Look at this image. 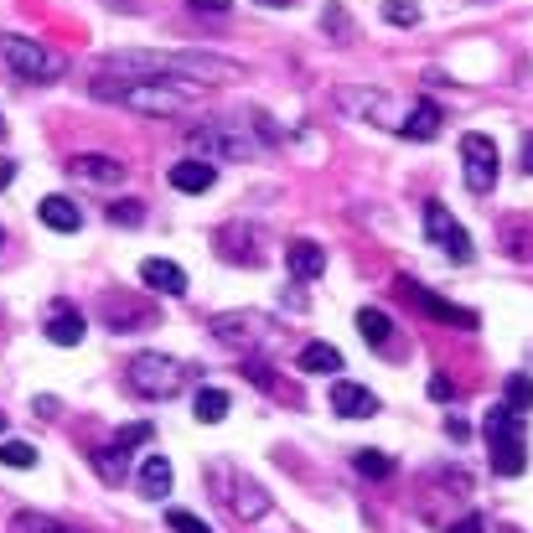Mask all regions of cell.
Listing matches in <instances>:
<instances>
[{"mask_svg": "<svg viewBox=\"0 0 533 533\" xmlns=\"http://www.w3.org/2000/svg\"><path fill=\"white\" fill-rule=\"evenodd\" d=\"M461 171H466V192L471 197H487L497 187V145L492 135H461Z\"/></svg>", "mask_w": 533, "mask_h": 533, "instance_id": "cell-7", "label": "cell"}, {"mask_svg": "<svg viewBox=\"0 0 533 533\" xmlns=\"http://www.w3.org/2000/svg\"><path fill=\"white\" fill-rule=\"evenodd\" d=\"M140 280L151 285L156 295H187V270L176 259H145L140 264Z\"/></svg>", "mask_w": 533, "mask_h": 533, "instance_id": "cell-16", "label": "cell"}, {"mask_svg": "<svg viewBox=\"0 0 533 533\" xmlns=\"http://www.w3.org/2000/svg\"><path fill=\"white\" fill-rule=\"evenodd\" d=\"M425 233H430V244H440L456 264H466L471 254H477V249H471V233L446 213V202H425Z\"/></svg>", "mask_w": 533, "mask_h": 533, "instance_id": "cell-8", "label": "cell"}, {"mask_svg": "<svg viewBox=\"0 0 533 533\" xmlns=\"http://www.w3.org/2000/svg\"><path fill=\"white\" fill-rule=\"evenodd\" d=\"M0 135H6V114H0Z\"/></svg>", "mask_w": 533, "mask_h": 533, "instance_id": "cell-41", "label": "cell"}, {"mask_svg": "<svg viewBox=\"0 0 533 533\" xmlns=\"http://www.w3.org/2000/svg\"><path fill=\"white\" fill-rule=\"evenodd\" d=\"M187 145H192L202 161H249L259 151V140L249 135L244 120H202V125H187Z\"/></svg>", "mask_w": 533, "mask_h": 533, "instance_id": "cell-3", "label": "cell"}, {"mask_svg": "<svg viewBox=\"0 0 533 533\" xmlns=\"http://www.w3.org/2000/svg\"><path fill=\"white\" fill-rule=\"evenodd\" d=\"M88 94L104 104H125L135 114H156V120H171V114H187L197 104V83H171V78H94Z\"/></svg>", "mask_w": 533, "mask_h": 533, "instance_id": "cell-2", "label": "cell"}, {"mask_svg": "<svg viewBox=\"0 0 533 533\" xmlns=\"http://www.w3.org/2000/svg\"><path fill=\"white\" fill-rule=\"evenodd\" d=\"M508 409L523 414V420L533 414V378H528V373H513V378H508Z\"/></svg>", "mask_w": 533, "mask_h": 533, "instance_id": "cell-26", "label": "cell"}, {"mask_svg": "<svg viewBox=\"0 0 533 533\" xmlns=\"http://www.w3.org/2000/svg\"><path fill=\"white\" fill-rule=\"evenodd\" d=\"M523 171H528V176H533V135H528V140H523Z\"/></svg>", "mask_w": 533, "mask_h": 533, "instance_id": "cell-39", "label": "cell"}, {"mask_svg": "<svg viewBox=\"0 0 533 533\" xmlns=\"http://www.w3.org/2000/svg\"><path fill=\"white\" fill-rule=\"evenodd\" d=\"M295 368H301V373H337L342 368V352L332 342H306L301 358H295Z\"/></svg>", "mask_w": 533, "mask_h": 533, "instance_id": "cell-22", "label": "cell"}, {"mask_svg": "<svg viewBox=\"0 0 533 533\" xmlns=\"http://www.w3.org/2000/svg\"><path fill=\"white\" fill-rule=\"evenodd\" d=\"M145 218V207L135 202V197H125V202H109V223H125V228H135Z\"/></svg>", "mask_w": 533, "mask_h": 533, "instance_id": "cell-31", "label": "cell"}, {"mask_svg": "<svg viewBox=\"0 0 533 533\" xmlns=\"http://www.w3.org/2000/svg\"><path fill=\"white\" fill-rule=\"evenodd\" d=\"M187 6H197V11H228L233 0H187Z\"/></svg>", "mask_w": 533, "mask_h": 533, "instance_id": "cell-37", "label": "cell"}, {"mask_svg": "<svg viewBox=\"0 0 533 533\" xmlns=\"http://www.w3.org/2000/svg\"><path fill=\"white\" fill-rule=\"evenodd\" d=\"M166 182H171L176 192H192V197H202L207 187L218 182V171H213V161H176V166L166 171Z\"/></svg>", "mask_w": 533, "mask_h": 533, "instance_id": "cell-17", "label": "cell"}, {"mask_svg": "<svg viewBox=\"0 0 533 533\" xmlns=\"http://www.w3.org/2000/svg\"><path fill=\"white\" fill-rule=\"evenodd\" d=\"M409 140H435L440 135V104L435 99H420L409 114H404V125H399Z\"/></svg>", "mask_w": 533, "mask_h": 533, "instance_id": "cell-18", "label": "cell"}, {"mask_svg": "<svg viewBox=\"0 0 533 533\" xmlns=\"http://www.w3.org/2000/svg\"><path fill=\"white\" fill-rule=\"evenodd\" d=\"M228 409H233V399L223 389H197V399H192V414H197L202 425H223Z\"/></svg>", "mask_w": 533, "mask_h": 533, "instance_id": "cell-24", "label": "cell"}, {"mask_svg": "<svg viewBox=\"0 0 533 533\" xmlns=\"http://www.w3.org/2000/svg\"><path fill=\"white\" fill-rule=\"evenodd\" d=\"M487 446H492V471L497 477H523L528 466V440H523V414H513L508 404L487 409Z\"/></svg>", "mask_w": 533, "mask_h": 533, "instance_id": "cell-4", "label": "cell"}, {"mask_svg": "<svg viewBox=\"0 0 533 533\" xmlns=\"http://www.w3.org/2000/svg\"><path fill=\"white\" fill-rule=\"evenodd\" d=\"M145 440H151V425H145V420H140V425H125L120 435H114V446H109V451H120V456H130L135 446H145Z\"/></svg>", "mask_w": 533, "mask_h": 533, "instance_id": "cell-29", "label": "cell"}, {"mask_svg": "<svg viewBox=\"0 0 533 533\" xmlns=\"http://www.w3.org/2000/svg\"><path fill=\"white\" fill-rule=\"evenodd\" d=\"M332 409L342 414V420H373L378 414V399L363 389V383H332Z\"/></svg>", "mask_w": 533, "mask_h": 533, "instance_id": "cell-14", "label": "cell"}, {"mask_svg": "<svg viewBox=\"0 0 533 533\" xmlns=\"http://www.w3.org/2000/svg\"><path fill=\"white\" fill-rule=\"evenodd\" d=\"M83 332H88V327H83V316H78V311H68V306L47 321V342H57V347H78V342H83Z\"/></svg>", "mask_w": 533, "mask_h": 533, "instance_id": "cell-23", "label": "cell"}, {"mask_svg": "<svg viewBox=\"0 0 533 533\" xmlns=\"http://www.w3.org/2000/svg\"><path fill=\"white\" fill-rule=\"evenodd\" d=\"M32 409H37V414H42V420H52V414H57V399H52V394H42V399H37V404H32Z\"/></svg>", "mask_w": 533, "mask_h": 533, "instance_id": "cell-36", "label": "cell"}, {"mask_svg": "<svg viewBox=\"0 0 533 533\" xmlns=\"http://www.w3.org/2000/svg\"><path fill=\"white\" fill-rule=\"evenodd\" d=\"M0 430H6V414H0Z\"/></svg>", "mask_w": 533, "mask_h": 533, "instance_id": "cell-42", "label": "cell"}, {"mask_svg": "<svg viewBox=\"0 0 533 533\" xmlns=\"http://www.w3.org/2000/svg\"><path fill=\"white\" fill-rule=\"evenodd\" d=\"M104 68L114 73H145V78H161V73H182L192 83H239L244 68L233 57L218 52H109Z\"/></svg>", "mask_w": 533, "mask_h": 533, "instance_id": "cell-1", "label": "cell"}, {"mask_svg": "<svg viewBox=\"0 0 533 533\" xmlns=\"http://www.w3.org/2000/svg\"><path fill=\"white\" fill-rule=\"evenodd\" d=\"M451 394H456V389H451V378H440V373H435V378H430V399H440V404H446Z\"/></svg>", "mask_w": 533, "mask_h": 533, "instance_id": "cell-34", "label": "cell"}, {"mask_svg": "<svg viewBox=\"0 0 533 533\" xmlns=\"http://www.w3.org/2000/svg\"><path fill=\"white\" fill-rule=\"evenodd\" d=\"M337 104H342L347 114H358V120H373V125H389V130L404 125L383 88H337Z\"/></svg>", "mask_w": 533, "mask_h": 533, "instance_id": "cell-9", "label": "cell"}, {"mask_svg": "<svg viewBox=\"0 0 533 533\" xmlns=\"http://www.w3.org/2000/svg\"><path fill=\"white\" fill-rule=\"evenodd\" d=\"M213 337H218L223 347H233V352H244V358H254L259 342H264V321H259V316H239V311H228V316H218V321H213Z\"/></svg>", "mask_w": 533, "mask_h": 533, "instance_id": "cell-10", "label": "cell"}, {"mask_svg": "<svg viewBox=\"0 0 533 533\" xmlns=\"http://www.w3.org/2000/svg\"><path fill=\"white\" fill-rule=\"evenodd\" d=\"M228 508L239 513L244 523H254V518H264L270 513V497H264L254 482H233V497H228Z\"/></svg>", "mask_w": 533, "mask_h": 533, "instance_id": "cell-21", "label": "cell"}, {"mask_svg": "<svg viewBox=\"0 0 533 533\" xmlns=\"http://www.w3.org/2000/svg\"><path fill=\"white\" fill-rule=\"evenodd\" d=\"M11 176H16V166H0V187H6V182H11Z\"/></svg>", "mask_w": 533, "mask_h": 533, "instance_id": "cell-40", "label": "cell"}, {"mask_svg": "<svg viewBox=\"0 0 533 533\" xmlns=\"http://www.w3.org/2000/svg\"><path fill=\"white\" fill-rule=\"evenodd\" d=\"M487 523L477 518V513H471V518H461V523H451V533H482Z\"/></svg>", "mask_w": 533, "mask_h": 533, "instance_id": "cell-35", "label": "cell"}, {"mask_svg": "<svg viewBox=\"0 0 533 533\" xmlns=\"http://www.w3.org/2000/svg\"><path fill=\"white\" fill-rule=\"evenodd\" d=\"M125 378H130V389L140 399H171V394H182L187 368L176 358H161V352H140V358H130Z\"/></svg>", "mask_w": 533, "mask_h": 533, "instance_id": "cell-5", "label": "cell"}, {"mask_svg": "<svg viewBox=\"0 0 533 533\" xmlns=\"http://www.w3.org/2000/svg\"><path fill=\"white\" fill-rule=\"evenodd\" d=\"M68 171L78 176V182H94V187H120L125 182V161H114V156H73Z\"/></svg>", "mask_w": 533, "mask_h": 533, "instance_id": "cell-13", "label": "cell"}, {"mask_svg": "<svg viewBox=\"0 0 533 533\" xmlns=\"http://www.w3.org/2000/svg\"><path fill=\"white\" fill-rule=\"evenodd\" d=\"M446 435H451V440H466L471 430H466V420H456V414H451V420H446Z\"/></svg>", "mask_w": 533, "mask_h": 533, "instance_id": "cell-38", "label": "cell"}, {"mask_svg": "<svg viewBox=\"0 0 533 533\" xmlns=\"http://www.w3.org/2000/svg\"><path fill=\"white\" fill-rule=\"evenodd\" d=\"M358 332H363V342L368 347H389V337H394V321L383 316V311H358Z\"/></svg>", "mask_w": 533, "mask_h": 533, "instance_id": "cell-25", "label": "cell"}, {"mask_svg": "<svg viewBox=\"0 0 533 533\" xmlns=\"http://www.w3.org/2000/svg\"><path fill=\"white\" fill-rule=\"evenodd\" d=\"M383 16H389L394 26H414V21H420V6H414V0H389Z\"/></svg>", "mask_w": 533, "mask_h": 533, "instance_id": "cell-33", "label": "cell"}, {"mask_svg": "<svg viewBox=\"0 0 533 533\" xmlns=\"http://www.w3.org/2000/svg\"><path fill=\"white\" fill-rule=\"evenodd\" d=\"M104 316H109L114 332H145V327H156V311L145 306V301H130V295H104Z\"/></svg>", "mask_w": 533, "mask_h": 533, "instance_id": "cell-12", "label": "cell"}, {"mask_svg": "<svg viewBox=\"0 0 533 533\" xmlns=\"http://www.w3.org/2000/svg\"><path fill=\"white\" fill-rule=\"evenodd\" d=\"M285 264H290V275L306 285L316 275H327V249L311 244V239H295V244H285Z\"/></svg>", "mask_w": 533, "mask_h": 533, "instance_id": "cell-15", "label": "cell"}, {"mask_svg": "<svg viewBox=\"0 0 533 533\" xmlns=\"http://www.w3.org/2000/svg\"><path fill=\"white\" fill-rule=\"evenodd\" d=\"M0 63H6L16 78H26V83H47V78H57L63 73V63L42 47V42H32V37H0Z\"/></svg>", "mask_w": 533, "mask_h": 533, "instance_id": "cell-6", "label": "cell"}, {"mask_svg": "<svg viewBox=\"0 0 533 533\" xmlns=\"http://www.w3.org/2000/svg\"><path fill=\"white\" fill-rule=\"evenodd\" d=\"M0 466H16V471L37 466V446H26V440H6V446H0Z\"/></svg>", "mask_w": 533, "mask_h": 533, "instance_id": "cell-28", "label": "cell"}, {"mask_svg": "<svg viewBox=\"0 0 533 533\" xmlns=\"http://www.w3.org/2000/svg\"><path fill=\"white\" fill-rule=\"evenodd\" d=\"M140 492L145 497H166L171 492V461L161 451H151V456L140 461Z\"/></svg>", "mask_w": 533, "mask_h": 533, "instance_id": "cell-20", "label": "cell"}, {"mask_svg": "<svg viewBox=\"0 0 533 533\" xmlns=\"http://www.w3.org/2000/svg\"><path fill=\"white\" fill-rule=\"evenodd\" d=\"M352 466H358L363 477H389V471H394V461L383 456V451H358V456H352Z\"/></svg>", "mask_w": 533, "mask_h": 533, "instance_id": "cell-30", "label": "cell"}, {"mask_svg": "<svg viewBox=\"0 0 533 533\" xmlns=\"http://www.w3.org/2000/svg\"><path fill=\"white\" fill-rule=\"evenodd\" d=\"M37 213H42V223L47 228H57V233H78V223H83V213H78V202H68V197H42V207H37Z\"/></svg>", "mask_w": 533, "mask_h": 533, "instance_id": "cell-19", "label": "cell"}, {"mask_svg": "<svg viewBox=\"0 0 533 533\" xmlns=\"http://www.w3.org/2000/svg\"><path fill=\"white\" fill-rule=\"evenodd\" d=\"M166 523H171L176 533H213V528H207L197 513H187V508H171V513H166Z\"/></svg>", "mask_w": 533, "mask_h": 533, "instance_id": "cell-32", "label": "cell"}, {"mask_svg": "<svg viewBox=\"0 0 533 533\" xmlns=\"http://www.w3.org/2000/svg\"><path fill=\"white\" fill-rule=\"evenodd\" d=\"M11 533H68V523H57L47 513H16L11 518Z\"/></svg>", "mask_w": 533, "mask_h": 533, "instance_id": "cell-27", "label": "cell"}, {"mask_svg": "<svg viewBox=\"0 0 533 533\" xmlns=\"http://www.w3.org/2000/svg\"><path fill=\"white\" fill-rule=\"evenodd\" d=\"M399 290L409 295V301H420V311H430L435 321H446V327H461V332H471V327H477V311H466V306H451V301H440V295H430L425 285H414V280H399Z\"/></svg>", "mask_w": 533, "mask_h": 533, "instance_id": "cell-11", "label": "cell"}]
</instances>
